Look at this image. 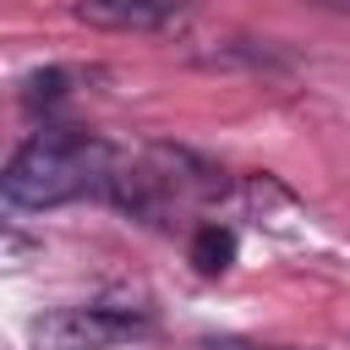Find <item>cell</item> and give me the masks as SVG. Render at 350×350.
<instances>
[{"instance_id": "1", "label": "cell", "mask_w": 350, "mask_h": 350, "mask_svg": "<svg viewBox=\"0 0 350 350\" xmlns=\"http://www.w3.org/2000/svg\"><path fill=\"white\" fill-rule=\"evenodd\" d=\"M109 148L82 137V131H38L5 170H0V191L22 208H55L71 202L93 186L109 180Z\"/></svg>"}, {"instance_id": "3", "label": "cell", "mask_w": 350, "mask_h": 350, "mask_svg": "<svg viewBox=\"0 0 350 350\" xmlns=\"http://www.w3.org/2000/svg\"><path fill=\"white\" fill-rule=\"evenodd\" d=\"M71 16L104 33H170L186 16V0H77Z\"/></svg>"}, {"instance_id": "4", "label": "cell", "mask_w": 350, "mask_h": 350, "mask_svg": "<svg viewBox=\"0 0 350 350\" xmlns=\"http://www.w3.org/2000/svg\"><path fill=\"white\" fill-rule=\"evenodd\" d=\"M191 262H197V273H224L235 262V230L230 224H202L191 235Z\"/></svg>"}, {"instance_id": "5", "label": "cell", "mask_w": 350, "mask_h": 350, "mask_svg": "<svg viewBox=\"0 0 350 350\" xmlns=\"http://www.w3.org/2000/svg\"><path fill=\"white\" fill-rule=\"evenodd\" d=\"M202 350H284V345H262V339H202Z\"/></svg>"}, {"instance_id": "2", "label": "cell", "mask_w": 350, "mask_h": 350, "mask_svg": "<svg viewBox=\"0 0 350 350\" xmlns=\"http://www.w3.org/2000/svg\"><path fill=\"white\" fill-rule=\"evenodd\" d=\"M137 334H142V317L120 306H60L33 317L27 328L33 350H115Z\"/></svg>"}]
</instances>
